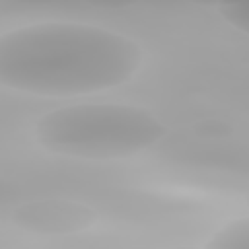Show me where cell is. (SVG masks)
I'll list each match as a JSON object with an SVG mask.
<instances>
[{
  "mask_svg": "<svg viewBox=\"0 0 249 249\" xmlns=\"http://www.w3.org/2000/svg\"><path fill=\"white\" fill-rule=\"evenodd\" d=\"M138 49L126 37L82 23H41L2 39L0 76L21 91L72 95L126 80Z\"/></svg>",
  "mask_w": 249,
  "mask_h": 249,
  "instance_id": "obj_1",
  "label": "cell"
},
{
  "mask_svg": "<svg viewBox=\"0 0 249 249\" xmlns=\"http://www.w3.org/2000/svg\"><path fill=\"white\" fill-rule=\"evenodd\" d=\"M37 134L54 152L76 158H117L152 144L160 130L152 117L130 107L82 105L45 115Z\"/></svg>",
  "mask_w": 249,
  "mask_h": 249,
  "instance_id": "obj_2",
  "label": "cell"
}]
</instances>
